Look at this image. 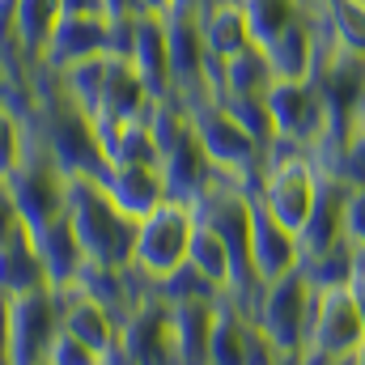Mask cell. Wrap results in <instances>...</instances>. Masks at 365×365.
<instances>
[{"label": "cell", "instance_id": "obj_22", "mask_svg": "<svg viewBox=\"0 0 365 365\" xmlns=\"http://www.w3.org/2000/svg\"><path fill=\"white\" fill-rule=\"evenodd\" d=\"M34 289H51V284L43 272L38 247L26 230L0 247V297H17V293H34Z\"/></svg>", "mask_w": 365, "mask_h": 365}, {"label": "cell", "instance_id": "obj_12", "mask_svg": "<svg viewBox=\"0 0 365 365\" xmlns=\"http://www.w3.org/2000/svg\"><path fill=\"white\" fill-rule=\"evenodd\" d=\"M302 268V247H297V234L284 230L268 208L251 204V276L264 284H272L280 276L297 272Z\"/></svg>", "mask_w": 365, "mask_h": 365}, {"label": "cell", "instance_id": "obj_36", "mask_svg": "<svg viewBox=\"0 0 365 365\" xmlns=\"http://www.w3.org/2000/svg\"><path fill=\"white\" fill-rule=\"evenodd\" d=\"M64 9H68V13H106L102 0H64Z\"/></svg>", "mask_w": 365, "mask_h": 365}, {"label": "cell", "instance_id": "obj_5", "mask_svg": "<svg viewBox=\"0 0 365 365\" xmlns=\"http://www.w3.org/2000/svg\"><path fill=\"white\" fill-rule=\"evenodd\" d=\"M195 230V212L191 204L166 200L162 208H153L145 221H136V247H132V272L145 276L149 284L166 280V276L187 264V242Z\"/></svg>", "mask_w": 365, "mask_h": 365}, {"label": "cell", "instance_id": "obj_27", "mask_svg": "<svg viewBox=\"0 0 365 365\" xmlns=\"http://www.w3.org/2000/svg\"><path fill=\"white\" fill-rule=\"evenodd\" d=\"M357 255H361V251H353V242L340 238L331 251L306 259L302 272H306V280H310L314 289H349V280H353V272H357Z\"/></svg>", "mask_w": 365, "mask_h": 365}, {"label": "cell", "instance_id": "obj_25", "mask_svg": "<svg viewBox=\"0 0 365 365\" xmlns=\"http://www.w3.org/2000/svg\"><path fill=\"white\" fill-rule=\"evenodd\" d=\"M187 264L204 276L208 284H217L221 293H230V289H234V259H230L225 242H221V238H217L204 221H195V230H191V242H187Z\"/></svg>", "mask_w": 365, "mask_h": 365}, {"label": "cell", "instance_id": "obj_30", "mask_svg": "<svg viewBox=\"0 0 365 365\" xmlns=\"http://www.w3.org/2000/svg\"><path fill=\"white\" fill-rule=\"evenodd\" d=\"M21 145H26V115L9 110L0 102V179L13 170V162L21 158Z\"/></svg>", "mask_w": 365, "mask_h": 365}, {"label": "cell", "instance_id": "obj_15", "mask_svg": "<svg viewBox=\"0 0 365 365\" xmlns=\"http://www.w3.org/2000/svg\"><path fill=\"white\" fill-rule=\"evenodd\" d=\"M102 191L110 195V204L132 217V221H145L153 208L166 204V182L158 166H136V162H119V166H106L102 170Z\"/></svg>", "mask_w": 365, "mask_h": 365}, {"label": "cell", "instance_id": "obj_19", "mask_svg": "<svg viewBox=\"0 0 365 365\" xmlns=\"http://www.w3.org/2000/svg\"><path fill=\"white\" fill-rule=\"evenodd\" d=\"M221 302V297H217ZM217 302H166L170 306V340H175V365H208V336Z\"/></svg>", "mask_w": 365, "mask_h": 365}, {"label": "cell", "instance_id": "obj_32", "mask_svg": "<svg viewBox=\"0 0 365 365\" xmlns=\"http://www.w3.org/2000/svg\"><path fill=\"white\" fill-rule=\"evenodd\" d=\"M344 238L365 255V187H349L344 195Z\"/></svg>", "mask_w": 365, "mask_h": 365}, {"label": "cell", "instance_id": "obj_17", "mask_svg": "<svg viewBox=\"0 0 365 365\" xmlns=\"http://www.w3.org/2000/svg\"><path fill=\"white\" fill-rule=\"evenodd\" d=\"M60 331L77 336L93 353H106L119 344V319L81 289H60Z\"/></svg>", "mask_w": 365, "mask_h": 365}, {"label": "cell", "instance_id": "obj_34", "mask_svg": "<svg viewBox=\"0 0 365 365\" xmlns=\"http://www.w3.org/2000/svg\"><path fill=\"white\" fill-rule=\"evenodd\" d=\"M353 289V302H357V314H361V331H365V255H357V272L349 280Z\"/></svg>", "mask_w": 365, "mask_h": 365}, {"label": "cell", "instance_id": "obj_35", "mask_svg": "<svg viewBox=\"0 0 365 365\" xmlns=\"http://www.w3.org/2000/svg\"><path fill=\"white\" fill-rule=\"evenodd\" d=\"M102 9H106V17H140L145 13L140 0H102Z\"/></svg>", "mask_w": 365, "mask_h": 365}, {"label": "cell", "instance_id": "obj_7", "mask_svg": "<svg viewBox=\"0 0 365 365\" xmlns=\"http://www.w3.org/2000/svg\"><path fill=\"white\" fill-rule=\"evenodd\" d=\"M361 349H365V331L357 302H353V289H319L314 310H310L306 349H302L297 365H323L331 357H344V353H361Z\"/></svg>", "mask_w": 365, "mask_h": 365}, {"label": "cell", "instance_id": "obj_20", "mask_svg": "<svg viewBox=\"0 0 365 365\" xmlns=\"http://www.w3.org/2000/svg\"><path fill=\"white\" fill-rule=\"evenodd\" d=\"M195 17H200V34H204V47L212 60H225V56H238L242 47H251V30H247L238 0H208Z\"/></svg>", "mask_w": 365, "mask_h": 365}, {"label": "cell", "instance_id": "obj_18", "mask_svg": "<svg viewBox=\"0 0 365 365\" xmlns=\"http://www.w3.org/2000/svg\"><path fill=\"white\" fill-rule=\"evenodd\" d=\"M30 238H34V247H38L47 284H51L56 293H60V289H73V280H77L81 264H86V251H81V242H77L68 217H60V221H51V225H43V230H30Z\"/></svg>", "mask_w": 365, "mask_h": 365}, {"label": "cell", "instance_id": "obj_10", "mask_svg": "<svg viewBox=\"0 0 365 365\" xmlns=\"http://www.w3.org/2000/svg\"><path fill=\"white\" fill-rule=\"evenodd\" d=\"M128 365H175V340H170V306L149 293L123 323H119V344Z\"/></svg>", "mask_w": 365, "mask_h": 365}, {"label": "cell", "instance_id": "obj_1", "mask_svg": "<svg viewBox=\"0 0 365 365\" xmlns=\"http://www.w3.org/2000/svg\"><path fill=\"white\" fill-rule=\"evenodd\" d=\"M86 264L102 268H132V247H136V221L123 217L102 182L90 175H68V208H64Z\"/></svg>", "mask_w": 365, "mask_h": 365}, {"label": "cell", "instance_id": "obj_31", "mask_svg": "<svg viewBox=\"0 0 365 365\" xmlns=\"http://www.w3.org/2000/svg\"><path fill=\"white\" fill-rule=\"evenodd\" d=\"M47 365H102V353H93L90 344H81L77 336L60 331L51 340V353H47Z\"/></svg>", "mask_w": 365, "mask_h": 365}, {"label": "cell", "instance_id": "obj_14", "mask_svg": "<svg viewBox=\"0 0 365 365\" xmlns=\"http://www.w3.org/2000/svg\"><path fill=\"white\" fill-rule=\"evenodd\" d=\"M323 26L314 13H302L289 30H280L272 43L264 47L268 64H272L276 81H310L314 64H319V51H323Z\"/></svg>", "mask_w": 365, "mask_h": 365}, {"label": "cell", "instance_id": "obj_21", "mask_svg": "<svg viewBox=\"0 0 365 365\" xmlns=\"http://www.w3.org/2000/svg\"><path fill=\"white\" fill-rule=\"evenodd\" d=\"M276 86V73L264 56V47H242L238 56H225L221 60V73H217V98H264Z\"/></svg>", "mask_w": 365, "mask_h": 365}, {"label": "cell", "instance_id": "obj_37", "mask_svg": "<svg viewBox=\"0 0 365 365\" xmlns=\"http://www.w3.org/2000/svg\"><path fill=\"white\" fill-rule=\"evenodd\" d=\"M140 9H145V13H158V17H166V13H175V0H140Z\"/></svg>", "mask_w": 365, "mask_h": 365}, {"label": "cell", "instance_id": "obj_6", "mask_svg": "<svg viewBox=\"0 0 365 365\" xmlns=\"http://www.w3.org/2000/svg\"><path fill=\"white\" fill-rule=\"evenodd\" d=\"M56 336H60V293L56 289H34V293L4 297L9 365H47Z\"/></svg>", "mask_w": 365, "mask_h": 365}, {"label": "cell", "instance_id": "obj_38", "mask_svg": "<svg viewBox=\"0 0 365 365\" xmlns=\"http://www.w3.org/2000/svg\"><path fill=\"white\" fill-rule=\"evenodd\" d=\"M4 86H9V68H4V47H0V93H4Z\"/></svg>", "mask_w": 365, "mask_h": 365}, {"label": "cell", "instance_id": "obj_9", "mask_svg": "<svg viewBox=\"0 0 365 365\" xmlns=\"http://www.w3.org/2000/svg\"><path fill=\"white\" fill-rule=\"evenodd\" d=\"M93 56H115V21L106 13H64V21L56 26L38 68L64 73V68L93 60Z\"/></svg>", "mask_w": 365, "mask_h": 365}, {"label": "cell", "instance_id": "obj_24", "mask_svg": "<svg viewBox=\"0 0 365 365\" xmlns=\"http://www.w3.org/2000/svg\"><path fill=\"white\" fill-rule=\"evenodd\" d=\"M247 336H251V319L230 297H221L208 336V365H247Z\"/></svg>", "mask_w": 365, "mask_h": 365}, {"label": "cell", "instance_id": "obj_29", "mask_svg": "<svg viewBox=\"0 0 365 365\" xmlns=\"http://www.w3.org/2000/svg\"><path fill=\"white\" fill-rule=\"evenodd\" d=\"M225 102V110L242 123V132L268 153V149H276V128H272V115H268V102L264 98H221Z\"/></svg>", "mask_w": 365, "mask_h": 365}, {"label": "cell", "instance_id": "obj_23", "mask_svg": "<svg viewBox=\"0 0 365 365\" xmlns=\"http://www.w3.org/2000/svg\"><path fill=\"white\" fill-rule=\"evenodd\" d=\"M314 17L323 26V38L336 51L365 60V0H323Z\"/></svg>", "mask_w": 365, "mask_h": 365}, {"label": "cell", "instance_id": "obj_8", "mask_svg": "<svg viewBox=\"0 0 365 365\" xmlns=\"http://www.w3.org/2000/svg\"><path fill=\"white\" fill-rule=\"evenodd\" d=\"M268 115L276 128V145L314 153V145L327 132V115H323V98L314 90V81H276L264 93Z\"/></svg>", "mask_w": 365, "mask_h": 365}, {"label": "cell", "instance_id": "obj_16", "mask_svg": "<svg viewBox=\"0 0 365 365\" xmlns=\"http://www.w3.org/2000/svg\"><path fill=\"white\" fill-rule=\"evenodd\" d=\"M158 170H162V182H166V200H179V204H195L208 191V182L217 179V170H212L204 145L195 140V132H187L170 149H162Z\"/></svg>", "mask_w": 365, "mask_h": 365}, {"label": "cell", "instance_id": "obj_39", "mask_svg": "<svg viewBox=\"0 0 365 365\" xmlns=\"http://www.w3.org/2000/svg\"><path fill=\"white\" fill-rule=\"evenodd\" d=\"M280 365H297V361H280Z\"/></svg>", "mask_w": 365, "mask_h": 365}, {"label": "cell", "instance_id": "obj_28", "mask_svg": "<svg viewBox=\"0 0 365 365\" xmlns=\"http://www.w3.org/2000/svg\"><path fill=\"white\" fill-rule=\"evenodd\" d=\"M153 293H158L162 302H170V306H175V302H217V297H225L217 284H208L191 264H182V268H175L166 280H158Z\"/></svg>", "mask_w": 365, "mask_h": 365}, {"label": "cell", "instance_id": "obj_26", "mask_svg": "<svg viewBox=\"0 0 365 365\" xmlns=\"http://www.w3.org/2000/svg\"><path fill=\"white\" fill-rule=\"evenodd\" d=\"M238 4H242V17H247L255 47H268L280 30H289L302 13H310L306 0H238Z\"/></svg>", "mask_w": 365, "mask_h": 365}, {"label": "cell", "instance_id": "obj_40", "mask_svg": "<svg viewBox=\"0 0 365 365\" xmlns=\"http://www.w3.org/2000/svg\"><path fill=\"white\" fill-rule=\"evenodd\" d=\"M361 365H365V349H361Z\"/></svg>", "mask_w": 365, "mask_h": 365}, {"label": "cell", "instance_id": "obj_33", "mask_svg": "<svg viewBox=\"0 0 365 365\" xmlns=\"http://www.w3.org/2000/svg\"><path fill=\"white\" fill-rule=\"evenodd\" d=\"M17 234H26V221H21V212H17V204H13L9 182L0 179V247H4L9 238H17Z\"/></svg>", "mask_w": 365, "mask_h": 365}, {"label": "cell", "instance_id": "obj_2", "mask_svg": "<svg viewBox=\"0 0 365 365\" xmlns=\"http://www.w3.org/2000/svg\"><path fill=\"white\" fill-rule=\"evenodd\" d=\"M9 191H13V204L26 221V230H43L51 221L64 217L68 208V175L51 162V153L43 149V140L34 136L30 119H26V145H21V158L13 162V170L4 175Z\"/></svg>", "mask_w": 365, "mask_h": 365}, {"label": "cell", "instance_id": "obj_4", "mask_svg": "<svg viewBox=\"0 0 365 365\" xmlns=\"http://www.w3.org/2000/svg\"><path fill=\"white\" fill-rule=\"evenodd\" d=\"M314 297L319 289L306 280V272L280 276L272 284L259 289L255 297V310H251V323L264 331V340L272 344L284 361H297L302 349H306V331H310V310H314Z\"/></svg>", "mask_w": 365, "mask_h": 365}, {"label": "cell", "instance_id": "obj_3", "mask_svg": "<svg viewBox=\"0 0 365 365\" xmlns=\"http://www.w3.org/2000/svg\"><path fill=\"white\" fill-rule=\"evenodd\" d=\"M319 182L323 170L314 166L310 153L302 149H289V145H276L264 158V175H259V191H255V204L268 208L284 230H302L310 208H314V195H319Z\"/></svg>", "mask_w": 365, "mask_h": 365}, {"label": "cell", "instance_id": "obj_11", "mask_svg": "<svg viewBox=\"0 0 365 365\" xmlns=\"http://www.w3.org/2000/svg\"><path fill=\"white\" fill-rule=\"evenodd\" d=\"M166 38H170L175 98L212 93L208 90V47H204V34H200V17L195 13H166Z\"/></svg>", "mask_w": 365, "mask_h": 365}, {"label": "cell", "instance_id": "obj_13", "mask_svg": "<svg viewBox=\"0 0 365 365\" xmlns=\"http://www.w3.org/2000/svg\"><path fill=\"white\" fill-rule=\"evenodd\" d=\"M128 64L136 68V77L145 81V90L153 93L158 102L170 98V38H166V17L158 13H140L132 21V34H128Z\"/></svg>", "mask_w": 365, "mask_h": 365}]
</instances>
